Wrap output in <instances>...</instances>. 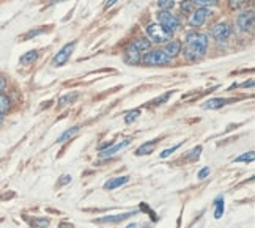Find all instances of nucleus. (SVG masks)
Here are the masks:
<instances>
[{"instance_id": "5", "label": "nucleus", "mask_w": 255, "mask_h": 228, "mask_svg": "<svg viewBox=\"0 0 255 228\" xmlns=\"http://www.w3.org/2000/svg\"><path fill=\"white\" fill-rule=\"evenodd\" d=\"M210 16H211V8H208V6H200V8L194 9V11L191 13L188 24L192 28H199V27H202L205 22H207V19Z\"/></svg>"}, {"instance_id": "11", "label": "nucleus", "mask_w": 255, "mask_h": 228, "mask_svg": "<svg viewBox=\"0 0 255 228\" xmlns=\"http://www.w3.org/2000/svg\"><path fill=\"white\" fill-rule=\"evenodd\" d=\"M129 143H131V140H129V138H126V140H123V142H120V143H115V145H111V146H107V148H103L101 153H100V156H101V157H109V156H112V154H115V153L122 151L123 148H126Z\"/></svg>"}, {"instance_id": "8", "label": "nucleus", "mask_w": 255, "mask_h": 228, "mask_svg": "<svg viewBox=\"0 0 255 228\" xmlns=\"http://www.w3.org/2000/svg\"><path fill=\"white\" fill-rule=\"evenodd\" d=\"M237 27L241 32H251L254 28V11H243L237 17Z\"/></svg>"}, {"instance_id": "14", "label": "nucleus", "mask_w": 255, "mask_h": 228, "mask_svg": "<svg viewBox=\"0 0 255 228\" xmlns=\"http://www.w3.org/2000/svg\"><path fill=\"white\" fill-rule=\"evenodd\" d=\"M158 142H159V138H154V140H151V142H148V143H143L142 146L137 148L135 156H145V154L153 153V150L156 148V145H158Z\"/></svg>"}, {"instance_id": "40", "label": "nucleus", "mask_w": 255, "mask_h": 228, "mask_svg": "<svg viewBox=\"0 0 255 228\" xmlns=\"http://www.w3.org/2000/svg\"><path fill=\"white\" fill-rule=\"evenodd\" d=\"M2 121H3V114H0V124H2Z\"/></svg>"}, {"instance_id": "7", "label": "nucleus", "mask_w": 255, "mask_h": 228, "mask_svg": "<svg viewBox=\"0 0 255 228\" xmlns=\"http://www.w3.org/2000/svg\"><path fill=\"white\" fill-rule=\"evenodd\" d=\"M210 35L216 41H225V39H229V36L232 35V27L227 22H218L216 25H213Z\"/></svg>"}, {"instance_id": "29", "label": "nucleus", "mask_w": 255, "mask_h": 228, "mask_svg": "<svg viewBox=\"0 0 255 228\" xmlns=\"http://www.w3.org/2000/svg\"><path fill=\"white\" fill-rule=\"evenodd\" d=\"M44 32H46V28H36V30H30V32H27V33L24 35V39H30V38H35V36L41 35V33H44Z\"/></svg>"}, {"instance_id": "1", "label": "nucleus", "mask_w": 255, "mask_h": 228, "mask_svg": "<svg viewBox=\"0 0 255 228\" xmlns=\"http://www.w3.org/2000/svg\"><path fill=\"white\" fill-rule=\"evenodd\" d=\"M208 44H210L208 35L200 32H189L184 38V44H181V54L188 62H197L207 54Z\"/></svg>"}, {"instance_id": "4", "label": "nucleus", "mask_w": 255, "mask_h": 228, "mask_svg": "<svg viewBox=\"0 0 255 228\" xmlns=\"http://www.w3.org/2000/svg\"><path fill=\"white\" fill-rule=\"evenodd\" d=\"M145 32H146V35H148L150 41L156 43V44H165V43L169 41V39H172V35L165 32L158 22H156V24H148V25L145 27Z\"/></svg>"}, {"instance_id": "2", "label": "nucleus", "mask_w": 255, "mask_h": 228, "mask_svg": "<svg viewBox=\"0 0 255 228\" xmlns=\"http://www.w3.org/2000/svg\"><path fill=\"white\" fill-rule=\"evenodd\" d=\"M156 19H158V24L164 28L165 32L173 35L176 32L181 30V21L178 16L172 14L170 11H159L156 14Z\"/></svg>"}, {"instance_id": "25", "label": "nucleus", "mask_w": 255, "mask_h": 228, "mask_svg": "<svg viewBox=\"0 0 255 228\" xmlns=\"http://www.w3.org/2000/svg\"><path fill=\"white\" fill-rule=\"evenodd\" d=\"M254 157H255V154L252 151H249V153H244L240 157H237V159H235V162H252Z\"/></svg>"}, {"instance_id": "37", "label": "nucleus", "mask_w": 255, "mask_h": 228, "mask_svg": "<svg viewBox=\"0 0 255 228\" xmlns=\"http://www.w3.org/2000/svg\"><path fill=\"white\" fill-rule=\"evenodd\" d=\"M252 85H254V81H251V82H244L241 87H252Z\"/></svg>"}, {"instance_id": "39", "label": "nucleus", "mask_w": 255, "mask_h": 228, "mask_svg": "<svg viewBox=\"0 0 255 228\" xmlns=\"http://www.w3.org/2000/svg\"><path fill=\"white\" fill-rule=\"evenodd\" d=\"M128 228H137V225L135 224H131V225H128Z\"/></svg>"}, {"instance_id": "12", "label": "nucleus", "mask_w": 255, "mask_h": 228, "mask_svg": "<svg viewBox=\"0 0 255 228\" xmlns=\"http://www.w3.org/2000/svg\"><path fill=\"white\" fill-rule=\"evenodd\" d=\"M135 213H123V214H114V216H104L101 219H98V224H119L122 221L129 219L131 216H134Z\"/></svg>"}, {"instance_id": "26", "label": "nucleus", "mask_w": 255, "mask_h": 228, "mask_svg": "<svg viewBox=\"0 0 255 228\" xmlns=\"http://www.w3.org/2000/svg\"><path fill=\"white\" fill-rule=\"evenodd\" d=\"M200 153H202V146H195L194 150L191 151V154L186 156V159H188V161H197V159H199V156H200Z\"/></svg>"}, {"instance_id": "6", "label": "nucleus", "mask_w": 255, "mask_h": 228, "mask_svg": "<svg viewBox=\"0 0 255 228\" xmlns=\"http://www.w3.org/2000/svg\"><path fill=\"white\" fill-rule=\"evenodd\" d=\"M74 47H76V41L65 44V46L60 49V51H58V52L54 55V58H52V66H54V68H60V66H63L68 60H70V57H71V54H73V51H74Z\"/></svg>"}, {"instance_id": "17", "label": "nucleus", "mask_w": 255, "mask_h": 228, "mask_svg": "<svg viewBox=\"0 0 255 228\" xmlns=\"http://www.w3.org/2000/svg\"><path fill=\"white\" fill-rule=\"evenodd\" d=\"M81 131V126H74V127H70V129H66L60 137L57 138V143H63V142H66L68 138H73L77 132Z\"/></svg>"}, {"instance_id": "23", "label": "nucleus", "mask_w": 255, "mask_h": 228, "mask_svg": "<svg viewBox=\"0 0 255 228\" xmlns=\"http://www.w3.org/2000/svg\"><path fill=\"white\" fill-rule=\"evenodd\" d=\"M224 214V198H219L218 202H216V210H214V217L216 219H221Z\"/></svg>"}, {"instance_id": "15", "label": "nucleus", "mask_w": 255, "mask_h": 228, "mask_svg": "<svg viewBox=\"0 0 255 228\" xmlns=\"http://www.w3.org/2000/svg\"><path fill=\"white\" fill-rule=\"evenodd\" d=\"M135 49H137V51H139V52H146V51H150V47H151V41H150V39L148 38H137L135 39V41H132L131 43Z\"/></svg>"}, {"instance_id": "31", "label": "nucleus", "mask_w": 255, "mask_h": 228, "mask_svg": "<svg viewBox=\"0 0 255 228\" xmlns=\"http://www.w3.org/2000/svg\"><path fill=\"white\" fill-rule=\"evenodd\" d=\"M208 175H210V167H203L202 170L197 173V178H199V180H205Z\"/></svg>"}, {"instance_id": "18", "label": "nucleus", "mask_w": 255, "mask_h": 228, "mask_svg": "<svg viewBox=\"0 0 255 228\" xmlns=\"http://www.w3.org/2000/svg\"><path fill=\"white\" fill-rule=\"evenodd\" d=\"M38 55H40V54H38V51H28L21 58H19V63H21V65H30V63L38 60Z\"/></svg>"}, {"instance_id": "38", "label": "nucleus", "mask_w": 255, "mask_h": 228, "mask_svg": "<svg viewBox=\"0 0 255 228\" xmlns=\"http://www.w3.org/2000/svg\"><path fill=\"white\" fill-rule=\"evenodd\" d=\"M62 2H66V0H52V5H55V3H62Z\"/></svg>"}, {"instance_id": "21", "label": "nucleus", "mask_w": 255, "mask_h": 228, "mask_svg": "<svg viewBox=\"0 0 255 228\" xmlns=\"http://www.w3.org/2000/svg\"><path fill=\"white\" fill-rule=\"evenodd\" d=\"M139 115H140V111L139 109H135V111H129L126 115H125V123L126 124H131L132 121H135L137 118H139Z\"/></svg>"}, {"instance_id": "3", "label": "nucleus", "mask_w": 255, "mask_h": 228, "mask_svg": "<svg viewBox=\"0 0 255 228\" xmlns=\"http://www.w3.org/2000/svg\"><path fill=\"white\" fill-rule=\"evenodd\" d=\"M140 62L146 66H164L169 65L172 60L164 54L162 49H154V51H146L145 54H142Z\"/></svg>"}, {"instance_id": "10", "label": "nucleus", "mask_w": 255, "mask_h": 228, "mask_svg": "<svg viewBox=\"0 0 255 228\" xmlns=\"http://www.w3.org/2000/svg\"><path fill=\"white\" fill-rule=\"evenodd\" d=\"M140 58H142V52H139L137 49L129 44L125 49V54H123V60L128 65H139L140 63Z\"/></svg>"}, {"instance_id": "27", "label": "nucleus", "mask_w": 255, "mask_h": 228, "mask_svg": "<svg viewBox=\"0 0 255 228\" xmlns=\"http://www.w3.org/2000/svg\"><path fill=\"white\" fill-rule=\"evenodd\" d=\"M180 146H181V143L175 145V146H172V148H167V150H164V151H161V153H159V157H161V159H165V157H169L170 154H173L176 150H178Z\"/></svg>"}, {"instance_id": "19", "label": "nucleus", "mask_w": 255, "mask_h": 228, "mask_svg": "<svg viewBox=\"0 0 255 228\" xmlns=\"http://www.w3.org/2000/svg\"><path fill=\"white\" fill-rule=\"evenodd\" d=\"M9 107H11V99H9L6 95L0 93V114H6L9 111Z\"/></svg>"}, {"instance_id": "20", "label": "nucleus", "mask_w": 255, "mask_h": 228, "mask_svg": "<svg viewBox=\"0 0 255 228\" xmlns=\"http://www.w3.org/2000/svg\"><path fill=\"white\" fill-rule=\"evenodd\" d=\"M173 6H175V0H158L159 11H170Z\"/></svg>"}, {"instance_id": "33", "label": "nucleus", "mask_w": 255, "mask_h": 228, "mask_svg": "<svg viewBox=\"0 0 255 228\" xmlns=\"http://www.w3.org/2000/svg\"><path fill=\"white\" fill-rule=\"evenodd\" d=\"M5 88H6V79L2 74H0V93H3Z\"/></svg>"}, {"instance_id": "35", "label": "nucleus", "mask_w": 255, "mask_h": 228, "mask_svg": "<svg viewBox=\"0 0 255 228\" xmlns=\"http://www.w3.org/2000/svg\"><path fill=\"white\" fill-rule=\"evenodd\" d=\"M68 183H71V176L70 175H65V176H62V180H60V183H58V186H65Z\"/></svg>"}, {"instance_id": "34", "label": "nucleus", "mask_w": 255, "mask_h": 228, "mask_svg": "<svg viewBox=\"0 0 255 228\" xmlns=\"http://www.w3.org/2000/svg\"><path fill=\"white\" fill-rule=\"evenodd\" d=\"M33 224H35L36 227H43V228H44V227L49 225V221H47V219H38V221H35Z\"/></svg>"}, {"instance_id": "28", "label": "nucleus", "mask_w": 255, "mask_h": 228, "mask_svg": "<svg viewBox=\"0 0 255 228\" xmlns=\"http://www.w3.org/2000/svg\"><path fill=\"white\" fill-rule=\"evenodd\" d=\"M230 9H240L243 6H246V0H229Z\"/></svg>"}, {"instance_id": "13", "label": "nucleus", "mask_w": 255, "mask_h": 228, "mask_svg": "<svg viewBox=\"0 0 255 228\" xmlns=\"http://www.w3.org/2000/svg\"><path fill=\"white\" fill-rule=\"evenodd\" d=\"M128 181H129V176H117V178H112V180H109V181L104 184V189L106 191H114V189H117V187L126 184Z\"/></svg>"}, {"instance_id": "24", "label": "nucleus", "mask_w": 255, "mask_h": 228, "mask_svg": "<svg viewBox=\"0 0 255 228\" xmlns=\"http://www.w3.org/2000/svg\"><path fill=\"white\" fill-rule=\"evenodd\" d=\"M189 2H192L194 5H199V6H214L216 3H218V0H189Z\"/></svg>"}, {"instance_id": "32", "label": "nucleus", "mask_w": 255, "mask_h": 228, "mask_svg": "<svg viewBox=\"0 0 255 228\" xmlns=\"http://www.w3.org/2000/svg\"><path fill=\"white\" fill-rule=\"evenodd\" d=\"M170 95H172V93L169 92V93H165L164 96L158 98V99H156V101H154V106H159V104H164V103H165V101H167V99L170 98Z\"/></svg>"}, {"instance_id": "30", "label": "nucleus", "mask_w": 255, "mask_h": 228, "mask_svg": "<svg viewBox=\"0 0 255 228\" xmlns=\"http://www.w3.org/2000/svg\"><path fill=\"white\" fill-rule=\"evenodd\" d=\"M181 9L184 13H192L194 11V3L189 2V0H184V2L181 3Z\"/></svg>"}, {"instance_id": "9", "label": "nucleus", "mask_w": 255, "mask_h": 228, "mask_svg": "<svg viewBox=\"0 0 255 228\" xmlns=\"http://www.w3.org/2000/svg\"><path fill=\"white\" fill-rule=\"evenodd\" d=\"M181 41H178V39H169L167 43L164 44V54L167 55L170 60L172 58H175V57H178L180 54H181Z\"/></svg>"}, {"instance_id": "36", "label": "nucleus", "mask_w": 255, "mask_h": 228, "mask_svg": "<svg viewBox=\"0 0 255 228\" xmlns=\"http://www.w3.org/2000/svg\"><path fill=\"white\" fill-rule=\"evenodd\" d=\"M117 2H119V0H107V3H106V6H107V8H109V6H114V5H115Z\"/></svg>"}, {"instance_id": "16", "label": "nucleus", "mask_w": 255, "mask_h": 228, "mask_svg": "<svg viewBox=\"0 0 255 228\" xmlns=\"http://www.w3.org/2000/svg\"><path fill=\"white\" fill-rule=\"evenodd\" d=\"M227 103H229L227 99H222V98H213V99H210V101L205 103V106H203V107H205V109H208V111H216V109L224 107Z\"/></svg>"}, {"instance_id": "22", "label": "nucleus", "mask_w": 255, "mask_h": 228, "mask_svg": "<svg viewBox=\"0 0 255 228\" xmlns=\"http://www.w3.org/2000/svg\"><path fill=\"white\" fill-rule=\"evenodd\" d=\"M77 96H79L77 93H73V95H71V93H68V95H65L63 98H60V101H58V104H60V106H66V104H70V103L76 101Z\"/></svg>"}]
</instances>
